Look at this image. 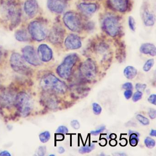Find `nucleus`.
<instances>
[{
    "label": "nucleus",
    "instance_id": "9d476101",
    "mask_svg": "<svg viewBox=\"0 0 156 156\" xmlns=\"http://www.w3.org/2000/svg\"><path fill=\"white\" fill-rule=\"evenodd\" d=\"M22 52L24 60L30 64L37 66L41 64L33 47L30 46H26L23 49Z\"/></svg>",
    "mask_w": 156,
    "mask_h": 156
},
{
    "label": "nucleus",
    "instance_id": "f8f14e48",
    "mask_svg": "<svg viewBox=\"0 0 156 156\" xmlns=\"http://www.w3.org/2000/svg\"><path fill=\"white\" fill-rule=\"evenodd\" d=\"M38 55L40 59L44 62H49L53 57L51 49L45 44H42L38 49Z\"/></svg>",
    "mask_w": 156,
    "mask_h": 156
},
{
    "label": "nucleus",
    "instance_id": "5701e85b",
    "mask_svg": "<svg viewBox=\"0 0 156 156\" xmlns=\"http://www.w3.org/2000/svg\"><path fill=\"white\" fill-rule=\"evenodd\" d=\"M15 37L20 41H26L29 40V35L27 32L24 30H20L16 32Z\"/></svg>",
    "mask_w": 156,
    "mask_h": 156
},
{
    "label": "nucleus",
    "instance_id": "dca6fc26",
    "mask_svg": "<svg viewBox=\"0 0 156 156\" xmlns=\"http://www.w3.org/2000/svg\"><path fill=\"white\" fill-rule=\"evenodd\" d=\"M47 5L51 11L57 13L62 12L65 8L64 3L60 0H48Z\"/></svg>",
    "mask_w": 156,
    "mask_h": 156
},
{
    "label": "nucleus",
    "instance_id": "393cba45",
    "mask_svg": "<svg viewBox=\"0 0 156 156\" xmlns=\"http://www.w3.org/2000/svg\"><path fill=\"white\" fill-rule=\"evenodd\" d=\"M39 138L41 142L44 143H46L48 142L51 138V134L48 131L42 132L39 135Z\"/></svg>",
    "mask_w": 156,
    "mask_h": 156
},
{
    "label": "nucleus",
    "instance_id": "b1692460",
    "mask_svg": "<svg viewBox=\"0 0 156 156\" xmlns=\"http://www.w3.org/2000/svg\"><path fill=\"white\" fill-rule=\"evenodd\" d=\"M95 147V144L94 143H92L90 144L85 145L82 146L79 149V153L81 154H84V153H89L92 151L94 149Z\"/></svg>",
    "mask_w": 156,
    "mask_h": 156
},
{
    "label": "nucleus",
    "instance_id": "bb28decb",
    "mask_svg": "<svg viewBox=\"0 0 156 156\" xmlns=\"http://www.w3.org/2000/svg\"><path fill=\"white\" fill-rule=\"evenodd\" d=\"M136 118L137 119L138 121H139L141 124L144 126H147V125H149V119L142 115L138 114L136 116Z\"/></svg>",
    "mask_w": 156,
    "mask_h": 156
},
{
    "label": "nucleus",
    "instance_id": "ea45409f",
    "mask_svg": "<svg viewBox=\"0 0 156 156\" xmlns=\"http://www.w3.org/2000/svg\"><path fill=\"white\" fill-rule=\"evenodd\" d=\"M133 93L131 90H126L124 93V96L126 99H129L132 97Z\"/></svg>",
    "mask_w": 156,
    "mask_h": 156
},
{
    "label": "nucleus",
    "instance_id": "aec40b11",
    "mask_svg": "<svg viewBox=\"0 0 156 156\" xmlns=\"http://www.w3.org/2000/svg\"><path fill=\"white\" fill-rule=\"evenodd\" d=\"M79 8L83 12L87 14H91L95 12L97 6L95 4H87L82 3L79 5Z\"/></svg>",
    "mask_w": 156,
    "mask_h": 156
},
{
    "label": "nucleus",
    "instance_id": "6e6552de",
    "mask_svg": "<svg viewBox=\"0 0 156 156\" xmlns=\"http://www.w3.org/2000/svg\"><path fill=\"white\" fill-rule=\"evenodd\" d=\"M103 25L105 31L110 36H116L119 33L120 26L118 20L116 17H107L104 20Z\"/></svg>",
    "mask_w": 156,
    "mask_h": 156
},
{
    "label": "nucleus",
    "instance_id": "9b49d317",
    "mask_svg": "<svg viewBox=\"0 0 156 156\" xmlns=\"http://www.w3.org/2000/svg\"><path fill=\"white\" fill-rule=\"evenodd\" d=\"M16 97L11 91L7 90L0 94V105L6 108H9L15 104Z\"/></svg>",
    "mask_w": 156,
    "mask_h": 156
},
{
    "label": "nucleus",
    "instance_id": "37998d69",
    "mask_svg": "<svg viewBox=\"0 0 156 156\" xmlns=\"http://www.w3.org/2000/svg\"><path fill=\"white\" fill-rule=\"evenodd\" d=\"M65 151V150L64 148L62 147H60L58 148V152L60 154H62Z\"/></svg>",
    "mask_w": 156,
    "mask_h": 156
},
{
    "label": "nucleus",
    "instance_id": "e433bc0d",
    "mask_svg": "<svg viewBox=\"0 0 156 156\" xmlns=\"http://www.w3.org/2000/svg\"><path fill=\"white\" fill-rule=\"evenodd\" d=\"M122 88L125 90H132L133 88V85L131 83L127 82V83H125L122 85Z\"/></svg>",
    "mask_w": 156,
    "mask_h": 156
},
{
    "label": "nucleus",
    "instance_id": "f3484780",
    "mask_svg": "<svg viewBox=\"0 0 156 156\" xmlns=\"http://www.w3.org/2000/svg\"><path fill=\"white\" fill-rule=\"evenodd\" d=\"M63 34L62 29L56 27L52 30L49 36V39L50 41L53 43L60 42L62 40Z\"/></svg>",
    "mask_w": 156,
    "mask_h": 156
},
{
    "label": "nucleus",
    "instance_id": "4c0bfd02",
    "mask_svg": "<svg viewBox=\"0 0 156 156\" xmlns=\"http://www.w3.org/2000/svg\"><path fill=\"white\" fill-rule=\"evenodd\" d=\"M46 152V147L44 146H41L39 148L38 151V154L39 156H43L45 155Z\"/></svg>",
    "mask_w": 156,
    "mask_h": 156
},
{
    "label": "nucleus",
    "instance_id": "f03ea898",
    "mask_svg": "<svg viewBox=\"0 0 156 156\" xmlns=\"http://www.w3.org/2000/svg\"><path fill=\"white\" fill-rule=\"evenodd\" d=\"M78 56L73 54L66 56L63 62L57 67L56 73L60 77L64 79L69 78L72 74V69L76 63Z\"/></svg>",
    "mask_w": 156,
    "mask_h": 156
},
{
    "label": "nucleus",
    "instance_id": "c756f323",
    "mask_svg": "<svg viewBox=\"0 0 156 156\" xmlns=\"http://www.w3.org/2000/svg\"><path fill=\"white\" fill-rule=\"evenodd\" d=\"M68 131H69L68 129L66 126H61L58 128L57 130H56V133L66 135L68 133Z\"/></svg>",
    "mask_w": 156,
    "mask_h": 156
},
{
    "label": "nucleus",
    "instance_id": "2f4dec72",
    "mask_svg": "<svg viewBox=\"0 0 156 156\" xmlns=\"http://www.w3.org/2000/svg\"><path fill=\"white\" fill-rule=\"evenodd\" d=\"M105 129V126H102L96 130H92L90 132V133H91V135H93V136H98V135L103 132Z\"/></svg>",
    "mask_w": 156,
    "mask_h": 156
},
{
    "label": "nucleus",
    "instance_id": "c85d7f7f",
    "mask_svg": "<svg viewBox=\"0 0 156 156\" xmlns=\"http://www.w3.org/2000/svg\"><path fill=\"white\" fill-rule=\"evenodd\" d=\"M93 112L94 114L96 115H99L101 114L102 112V108L101 106L96 103H94L92 104Z\"/></svg>",
    "mask_w": 156,
    "mask_h": 156
},
{
    "label": "nucleus",
    "instance_id": "4468645a",
    "mask_svg": "<svg viewBox=\"0 0 156 156\" xmlns=\"http://www.w3.org/2000/svg\"><path fill=\"white\" fill-rule=\"evenodd\" d=\"M38 3L36 0H27L24 4V10L30 17L35 16L38 12Z\"/></svg>",
    "mask_w": 156,
    "mask_h": 156
},
{
    "label": "nucleus",
    "instance_id": "79ce46f5",
    "mask_svg": "<svg viewBox=\"0 0 156 156\" xmlns=\"http://www.w3.org/2000/svg\"><path fill=\"white\" fill-rule=\"evenodd\" d=\"M0 156H11V155L9 151H2L0 152Z\"/></svg>",
    "mask_w": 156,
    "mask_h": 156
},
{
    "label": "nucleus",
    "instance_id": "58836bf2",
    "mask_svg": "<svg viewBox=\"0 0 156 156\" xmlns=\"http://www.w3.org/2000/svg\"><path fill=\"white\" fill-rule=\"evenodd\" d=\"M148 115L149 117L151 119H154L156 118V111L155 109L153 108H150L149 110Z\"/></svg>",
    "mask_w": 156,
    "mask_h": 156
},
{
    "label": "nucleus",
    "instance_id": "a878e982",
    "mask_svg": "<svg viewBox=\"0 0 156 156\" xmlns=\"http://www.w3.org/2000/svg\"><path fill=\"white\" fill-rule=\"evenodd\" d=\"M144 143L146 147L149 149L153 148L156 145L155 140L150 137H147L144 140Z\"/></svg>",
    "mask_w": 156,
    "mask_h": 156
},
{
    "label": "nucleus",
    "instance_id": "1a4fd4ad",
    "mask_svg": "<svg viewBox=\"0 0 156 156\" xmlns=\"http://www.w3.org/2000/svg\"><path fill=\"white\" fill-rule=\"evenodd\" d=\"M65 24L68 29L73 31H78L80 30L81 23L78 16L73 12H67L63 18Z\"/></svg>",
    "mask_w": 156,
    "mask_h": 156
},
{
    "label": "nucleus",
    "instance_id": "20e7f679",
    "mask_svg": "<svg viewBox=\"0 0 156 156\" xmlns=\"http://www.w3.org/2000/svg\"><path fill=\"white\" fill-rule=\"evenodd\" d=\"M81 76L87 81L94 79L97 73V69L94 62L88 59L82 63L79 67Z\"/></svg>",
    "mask_w": 156,
    "mask_h": 156
},
{
    "label": "nucleus",
    "instance_id": "49530a36",
    "mask_svg": "<svg viewBox=\"0 0 156 156\" xmlns=\"http://www.w3.org/2000/svg\"><path fill=\"white\" fill-rule=\"evenodd\" d=\"M2 56V51L1 50H0V58Z\"/></svg>",
    "mask_w": 156,
    "mask_h": 156
},
{
    "label": "nucleus",
    "instance_id": "0eeeda50",
    "mask_svg": "<svg viewBox=\"0 0 156 156\" xmlns=\"http://www.w3.org/2000/svg\"><path fill=\"white\" fill-rule=\"evenodd\" d=\"M10 64L14 71L21 74L26 73L28 67L25 63L24 58L17 53L12 55L10 58Z\"/></svg>",
    "mask_w": 156,
    "mask_h": 156
},
{
    "label": "nucleus",
    "instance_id": "72a5a7b5",
    "mask_svg": "<svg viewBox=\"0 0 156 156\" xmlns=\"http://www.w3.org/2000/svg\"><path fill=\"white\" fill-rule=\"evenodd\" d=\"M71 126L75 129H78L80 128V124L79 121L76 119H74L71 122Z\"/></svg>",
    "mask_w": 156,
    "mask_h": 156
},
{
    "label": "nucleus",
    "instance_id": "423d86ee",
    "mask_svg": "<svg viewBox=\"0 0 156 156\" xmlns=\"http://www.w3.org/2000/svg\"><path fill=\"white\" fill-rule=\"evenodd\" d=\"M29 30L30 34L35 41H41L46 38V30L43 25L38 22L31 23L29 25Z\"/></svg>",
    "mask_w": 156,
    "mask_h": 156
},
{
    "label": "nucleus",
    "instance_id": "c9c22d12",
    "mask_svg": "<svg viewBox=\"0 0 156 156\" xmlns=\"http://www.w3.org/2000/svg\"><path fill=\"white\" fill-rule=\"evenodd\" d=\"M129 28L132 30L134 31L135 30V21L132 17H130L129 19Z\"/></svg>",
    "mask_w": 156,
    "mask_h": 156
},
{
    "label": "nucleus",
    "instance_id": "2eb2a0df",
    "mask_svg": "<svg viewBox=\"0 0 156 156\" xmlns=\"http://www.w3.org/2000/svg\"><path fill=\"white\" fill-rule=\"evenodd\" d=\"M109 3L113 9L120 12L126 11L128 7V0H109Z\"/></svg>",
    "mask_w": 156,
    "mask_h": 156
},
{
    "label": "nucleus",
    "instance_id": "39448f33",
    "mask_svg": "<svg viewBox=\"0 0 156 156\" xmlns=\"http://www.w3.org/2000/svg\"><path fill=\"white\" fill-rule=\"evenodd\" d=\"M3 12L5 17L11 21L12 25L16 26L20 22V12L17 6L13 3H6L3 6Z\"/></svg>",
    "mask_w": 156,
    "mask_h": 156
},
{
    "label": "nucleus",
    "instance_id": "f704fd0d",
    "mask_svg": "<svg viewBox=\"0 0 156 156\" xmlns=\"http://www.w3.org/2000/svg\"><path fill=\"white\" fill-rule=\"evenodd\" d=\"M156 95L155 94H152L148 98V101L152 105H156Z\"/></svg>",
    "mask_w": 156,
    "mask_h": 156
},
{
    "label": "nucleus",
    "instance_id": "a18cd8bd",
    "mask_svg": "<svg viewBox=\"0 0 156 156\" xmlns=\"http://www.w3.org/2000/svg\"><path fill=\"white\" fill-rule=\"evenodd\" d=\"M116 137V136L115 134H111V135H110V138L112 139H114Z\"/></svg>",
    "mask_w": 156,
    "mask_h": 156
},
{
    "label": "nucleus",
    "instance_id": "cd10ccee",
    "mask_svg": "<svg viewBox=\"0 0 156 156\" xmlns=\"http://www.w3.org/2000/svg\"><path fill=\"white\" fill-rule=\"evenodd\" d=\"M154 64V60L153 59H149L147 60L144 64L143 67V70L144 72H149L151 69V67H153Z\"/></svg>",
    "mask_w": 156,
    "mask_h": 156
},
{
    "label": "nucleus",
    "instance_id": "7ed1b4c3",
    "mask_svg": "<svg viewBox=\"0 0 156 156\" xmlns=\"http://www.w3.org/2000/svg\"><path fill=\"white\" fill-rule=\"evenodd\" d=\"M15 104L22 116H28L32 110V103L30 98L24 92H21L16 96Z\"/></svg>",
    "mask_w": 156,
    "mask_h": 156
},
{
    "label": "nucleus",
    "instance_id": "a19ab883",
    "mask_svg": "<svg viewBox=\"0 0 156 156\" xmlns=\"http://www.w3.org/2000/svg\"><path fill=\"white\" fill-rule=\"evenodd\" d=\"M56 139L57 140H63L64 138V136L63 134H58V133H56Z\"/></svg>",
    "mask_w": 156,
    "mask_h": 156
},
{
    "label": "nucleus",
    "instance_id": "ddd939ff",
    "mask_svg": "<svg viewBox=\"0 0 156 156\" xmlns=\"http://www.w3.org/2000/svg\"><path fill=\"white\" fill-rule=\"evenodd\" d=\"M66 47L69 50H76L81 47L82 43L79 37L75 34H70L66 39Z\"/></svg>",
    "mask_w": 156,
    "mask_h": 156
},
{
    "label": "nucleus",
    "instance_id": "6ab92c4d",
    "mask_svg": "<svg viewBox=\"0 0 156 156\" xmlns=\"http://www.w3.org/2000/svg\"><path fill=\"white\" fill-rule=\"evenodd\" d=\"M142 19L146 26H152L155 23V16L147 10H146L143 12L142 14Z\"/></svg>",
    "mask_w": 156,
    "mask_h": 156
},
{
    "label": "nucleus",
    "instance_id": "4be33fe9",
    "mask_svg": "<svg viewBox=\"0 0 156 156\" xmlns=\"http://www.w3.org/2000/svg\"><path fill=\"white\" fill-rule=\"evenodd\" d=\"M137 74L136 69L132 66H128L124 70V74L125 77L128 79H132L135 78Z\"/></svg>",
    "mask_w": 156,
    "mask_h": 156
},
{
    "label": "nucleus",
    "instance_id": "473e14b6",
    "mask_svg": "<svg viewBox=\"0 0 156 156\" xmlns=\"http://www.w3.org/2000/svg\"><path fill=\"white\" fill-rule=\"evenodd\" d=\"M135 87L137 91L143 92L147 87V85L145 84L139 83H138L136 84Z\"/></svg>",
    "mask_w": 156,
    "mask_h": 156
},
{
    "label": "nucleus",
    "instance_id": "c03bdc74",
    "mask_svg": "<svg viewBox=\"0 0 156 156\" xmlns=\"http://www.w3.org/2000/svg\"><path fill=\"white\" fill-rule=\"evenodd\" d=\"M150 135L151 136L155 137L156 136V131L155 129H151V131H150Z\"/></svg>",
    "mask_w": 156,
    "mask_h": 156
},
{
    "label": "nucleus",
    "instance_id": "a211bd4d",
    "mask_svg": "<svg viewBox=\"0 0 156 156\" xmlns=\"http://www.w3.org/2000/svg\"><path fill=\"white\" fill-rule=\"evenodd\" d=\"M140 51L144 54L150 55L151 56L156 55V47L154 44L150 43H146L142 44L140 46Z\"/></svg>",
    "mask_w": 156,
    "mask_h": 156
},
{
    "label": "nucleus",
    "instance_id": "f257e3e1",
    "mask_svg": "<svg viewBox=\"0 0 156 156\" xmlns=\"http://www.w3.org/2000/svg\"><path fill=\"white\" fill-rule=\"evenodd\" d=\"M41 86L44 90H51L59 94H63L67 90L66 84L52 74L46 75L42 78Z\"/></svg>",
    "mask_w": 156,
    "mask_h": 156
},
{
    "label": "nucleus",
    "instance_id": "7c9ffc66",
    "mask_svg": "<svg viewBox=\"0 0 156 156\" xmlns=\"http://www.w3.org/2000/svg\"><path fill=\"white\" fill-rule=\"evenodd\" d=\"M142 96H143V94H142V92L137 91L133 95L132 100L134 102H137L139 100L141 99Z\"/></svg>",
    "mask_w": 156,
    "mask_h": 156
},
{
    "label": "nucleus",
    "instance_id": "412c9836",
    "mask_svg": "<svg viewBox=\"0 0 156 156\" xmlns=\"http://www.w3.org/2000/svg\"><path fill=\"white\" fill-rule=\"evenodd\" d=\"M128 134L129 135V142L130 146L132 147H136L139 141V133L137 131L129 130Z\"/></svg>",
    "mask_w": 156,
    "mask_h": 156
}]
</instances>
